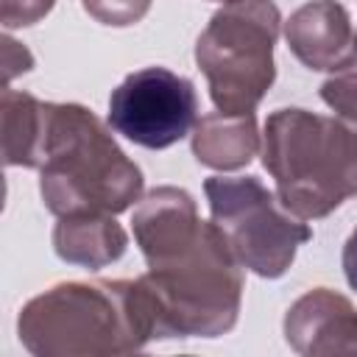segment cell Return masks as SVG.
Masks as SVG:
<instances>
[{
  "label": "cell",
  "mask_w": 357,
  "mask_h": 357,
  "mask_svg": "<svg viewBox=\"0 0 357 357\" xmlns=\"http://www.w3.org/2000/svg\"><path fill=\"white\" fill-rule=\"evenodd\" d=\"M151 337H220L234 329L243 301V265L209 220L173 254L137 276Z\"/></svg>",
  "instance_id": "6da1fadb"
},
{
  "label": "cell",
  "mask_w": 357,
  "mask_h": 357,
  "mask_svg": "<svg viewBox=\"0 0 357 357\" xmlns=\"http://www.w3.org/2000/svg\"><path fill=\"white\" fill-rule=\"evenodd\" d=\"M17 335L36 357L131 354L153 340L137 279L53 284L20 310Z\"/></svg>",
  "instance_id": "7a4b0ae2"
},
{
  "label": "cell",
  "mask_w": 357,
  "mask_h": 357,
  "mask_svg": "<svg viewBox=\"0 0 357 357\" xmlns=\"http://www.w3.org/2000/svg\"><path fill=\"white\" fill-rule=\"evenodd\" d=\"M39 192L56 218L81 212L120 215L139 201L142 170L95 112L81 103H50Z\"/></svg>",
  "instance_id": "3957f363"
},
{
  "label": "cell",
  "mask_w": 357,
  "mask_h": 357,
  "mask_svg": "<svg viewBox=\"0 0 357 357\" xmlns=\"http://www.w3.org/2000/svg\"><path fill=\"white\" fill-rule=\"evenodd\" d=\"M262 165L276 195L304 220H318L357 195V131L340 117L284 106L262 128Z\"/></svg>",
  "instance_id": "277c9868"
},
{
  "label": "cell",
  "mask_w": 357,
  "mask_h": 357,
  "mask_svg": "<svg viewBox=\"0 0 357 357\" xmlns=\"http://www.w3.org/2000/svg\"><path fill=\"white\" fill-rule=\"evenodd\" d=\"M282 14L273 0L223 3L195 42V64L206 75L218 112H254L276 78L273 45Z\"/></svg>",
  "instance_id": "5b68a950"
},
{
  "label": "cell",
  "mask_w": 357,
  "mask_h": 357,
  "mask_svg": "<svg viewBox=\"0 0 357 357\" xmlns=\"http://www.w3.org/2000/svg\"><path fill=\"white\" fill-rule=\"evenodd\" d=\"M212 223L226 237L243 268L262 279H279L296 259L312 229L282 204L257 176H212L204 181Z\"/></svg>",
  "instance_id": "8992f818"
},
{
  "label": "cell",
  "mask_w": 357,
  "mask_h": 357,
  "mask_svg": "<svg viewBox=\"0 0 357 357\" xmlns=\"http://www.w3.org/2000/svg\"><path fill=\"white\" fill-rule=\"evenodd\" d=\"M198 95L190 78L167 67H142L109 95V126L134 145L162 151L190 134Z\"/></svg>",
  "instance_id": "52a82bcc"
},
{
  "label": "cell",
  "mask_w": 357,
  "mask_h": 357,
  "mask_svg": "<svg viewBox=\"0 0 357 357\" xmlns=\"http://www.w3.org/2000/svg\"><path fill=\"white\" fill-rule=\"evenodd\" d=\"M284 340L296 354H354L357 351V310L329 287H312L298 296L284 315Z\"/></svg>",
  "instance_id": "ba28073f"
},
{
  "label": "cell",
  "mask_w": 357,
  "mask_h": 357,
  "mask_svg": "<svg viewBox=\"0 0 357 357\" xmlns=\"http://www.w3.org/2000/svg\"><path fill=\"white\" fill-rule=\"evenodd\" d=\"M290 53L310 70L335 73L357 61V33L346 6L337 0H310L284 22Z\"/></svg>",
  "instance_id": "9c48e42d"
},
{
  "label": "cell",
  "mask_w": 357,
  "mask_h": 357,
  "mask_svg": "<svg viewBox=\"0 0 357 357\" xmlns=\"http://www.w3.org/2000/svg\"><path fill=\"white\" fill-rule=\"evenodd\" d=\"M204 220L198 218V206L192 195L181 187H156L151 190L139 206L134 209L131 229L134 240L145 257V262H156L170 251L187 245Z\"/></svg>",
  "instance_id": "30bf717a"
},
{
  "label": "cell",
  "mask_w": 357,
  "mask_h": 357,
  "mask_svg": "<svg viewBox=\"0 0 357 357\" xmlns=\"http://www.w3.org/2000/svg\"><path fill=\"white\" fill-rule=\"evenodd\" d=\"M53 248L59 259H64L67 265L98 271L117 262L126 254L128 234L114 220V215H103V212L61 215L53 229Z\"/></svg>",
  "instance_id": "8fae6325"
},
{
  "label": "cell",
  "mask_w": 357,
  "mask_h": 357,
  "mask_svg": "<svg viewBox=\"0 0 357 357\" xmlns=\"http://www.w3.org/2000/svg\"><path fill=\"white\" fill-rule=\"evenodd\" d=\"M259 151V131L254 112L229 114L212 112L195 123L192 156L212 170H240Z\"/></svg>",
  "instance_id": "7c38bea8"
},
{
  "label": "cell",
  "mask_w": 357,
  "mask_h": 357,
  "mask_svg": "<svg viewBox=\"0 0 357 357\" xmlns=\"http://www.w3.org/2000/svg\"><path fill=\"white\" fill-rule=\"evenodd\" d=\"M50 103L22 89H3L0 98V134L3 162L8 167H39L47 139Z\"/></svg>",
  "instance_id": "4fadbf2b"
},
{
  "label": "cell",
  "mask_w": 357,
  "mask_h": 357,
  "mask_svg": "<svg viewBox=\"0 0 357 357\" xmlns=\"http://www.w3.org/2000/svg\"><path fill=\"white\" fill-rule=\"evenodd\" d=\"M321 100L357 131V61L335 70V75L321 84Z\"/></svg>",
  "instance_id": "5bb4252c"
},
{
  "label": "cell",
  "mask_w": 357,
  "mask_h": 357,
  "mask_svg": "<svg viewBox=\"0 0 357 357\" xmlns=\"http://www.w3.org/2000/svg\"><path fill=\"white\" fill-rule=\"evenodd\" d=\"M81 3L89 17H95L103 25H112V28L134 25L151 8V0H81Z\"/></svg>",
  "instance_id": "9a60e30c"
},
{
  "label": "cell",
  "mask_w": 357,
  "mask_h": 357,
  "mask_svg": "<svg viewBox=\"0 0 357 357\" xmlns=\"http://www.w3.org/2000/svg\"><path fill=\"white\" fill-rule=\"evenodd\" d=\"M53 3L56 0H3L0 3V22L6 31L33 25L45 14H50Z\"/></svg>",
  "instance_id": "2e32d148"
},
{
  "label": "cell",
  "mask_w": 357,
  "mask_h": 357,
  "mask_svg": "<svg viewBox=\"0 0 357 357\" xmlns=\"http://www.w3.org/2000/svg\"><path fill=\"white\" fill-rule=\"evenodd\" d=\"M33 67V56L28 53V47H22L20 42H14L11 36L3 39V78L6 84L17 75V73H25Z\"/></svg>",
  "instance_id": "e0dca14e"
},
{
  "label": "cell",
  "mask_w": 357,
  "mask_h": 357,
  "mask_svg": "<svg viewBox=\"0 0 357 357\" xmlns=\"http://www.w3.org/2000/svg\"><path fill=\"white\" fill-rule=\"evenodd\" d=\"M343 273H346L349 287L357 290V229L349 234V240L343 245Z\"/></svg>",
  "instance_id": "ac0fdd59"
},
{
  "label": "cell",
  "mask_w": 357,
  "mask_h": 357,
  "mask_svg": "<svg viewBox=\"0 0 357 357\" xmlns=\"http://www.w3.org/2000/svg\"><path fill=\"white\" fill-rule=\"evenodd\" d=\"M218 3H231V0H218Z\"/></svg>",
  "instance_id": "d6986e66"
}]
</instances>
